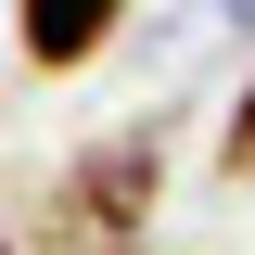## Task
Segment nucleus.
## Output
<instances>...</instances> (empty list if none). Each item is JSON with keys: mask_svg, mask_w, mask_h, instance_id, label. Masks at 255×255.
Instances as JSON below:
<instances>
[{"mask_svg": "<svg viewBox=\"0 0 255 255\" xmlns=\"http://www.w3.org/2000/svg\"><path fill=\"white\" fill-rule=\"evenodd\" d=\"M153 204H166V128H153V115L90 128V140L51 166V230H64L77 255H115V243H140V230H153Z\"/></svg>", "mask_w": 255, "mask_h": 255, "instance_id": "f257e3e1", "label": "nucleus"}, {"mask_svg": "<svg viewBox=\"0 0 255 255\" xmlns=\"http://www.w3.org/2000/svg\"><path fill=\"white\" fill-rule=\"evenodd\" d=\"M128 38V0H13V64L26 77H90Z\"/></svg>", "mask_w": 255, "mask_h": 255, "instance_id": "f03ea898", "label": "nucleus"}, {"mask_svg": "<svg viewBox=\"0 0 255 255\" xmlns=\"http://www.w3.org/2000/svg\"><path fill=\"white\" fill-rule=\"evenodd\" d=\"M217 179H255V64H243V90H230V128H217Z\"/></svg>", "mask_w": 255, "mask_h": 255, "instance_id": "7ed1b4c3", "label": "nucleus"}, {"mask_svg": "<svg viewBox=\"0 0 255 255\" xmlns=\"http://www.w3.org/2000/svg\"><path fill=\"white\" fill-rule=\"evenodd\" d=\"M115 255H153V243H115Z\"/></svg>", "mask_w": 255, "mask_h": 255, "instance_id": "20e7f679", "label": "nucleus"}, {"mask_svg": "<svg viewBox=\"0 0 255 255\" xmlns=\"http://www.w3.org/2000/svg\"><path fill=\"white\" fill-rule=\"evenodd\" d=\"M0 255H13V230H0Z\"/></svg>", "mask_w": 255, "mask_h": 255, "instance_id": "39448f33", "label": "nucleus"}]
</instances>
